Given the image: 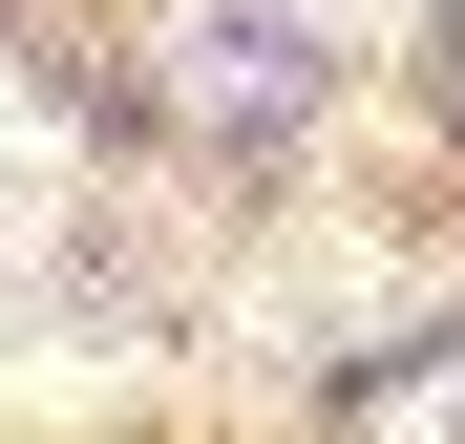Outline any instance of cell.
Listing matches in <instances>:
<instances>
[{"instance_id": "obj_4", "label": "cell", "mask_w": 465, "mask_h": 444, "mask_svg": "<svg viewBox=\"0 0 465 444\" xmlns=\"http://www.w3.org/2000/svg\"><path fill=\"white\" fill-rule=\"evenodd\" d=\"M381 444H465V360H444V381H402V402H381Z\"/></svg>"}, {"instance_id": "obj_3", "label": "cell", "mask_w": 465, "mask_h": 444, "mask_svg": "<svg viewBox=\"0 0 465 444\" xmlns=\"http://www.w3.org/2000/svg\"><path fill=\"white\" fill-rule=\"evenodd\" d=\"M402 22H423V0H296V43H339V64H381Z\"/></svg>"}, {"instance_id": "obj_2", "label": "cell", "mask_w": 465, "mask_h": 444, "mask_svg": "<svg viewBox=\"0 0 465 444\" xmlns=\"http://www.w3.org/2000/svg\"><path fill=\"white\" fill-rule=\"evenodd\" d=\"M360 318V254H275V339H339Z\"/></svg>"}, {"instance_id": "obj_1", "label": "cell", "mask_w": 465, "mask_h": 444, "mask_svg": "<svg viewBox=\"0 0 465 444\" xmlns=\"http://www.w3.org/2000/svg\"><path fill=\"white\" fill-rule=\"evenodd\" d=\"M43 212H64V106L0 85V233H43Z\"/></svg>"}]
</instances>
